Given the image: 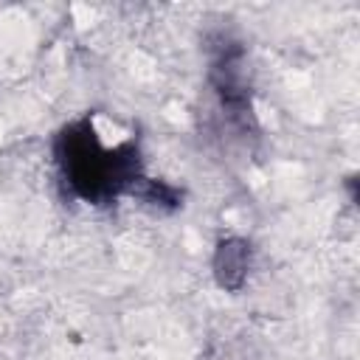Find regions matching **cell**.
Segmentation results:
<instances>
[{"label": "cell", "mask_w": 360, "mask_h": 360, "mask_svg": "<svg viewBox=\"0 0 360 360\" xmlns=\"http://www.w3.org/2000/svg\"><path fill=\"white\" fill-rule=\"evenodd\" d=\"M53 163L65 191L84 205H110L141 186L143 163L132 135L107 138L96 118L68 121L53 138Z\"/></svg>", "instance_id": "6da1fadb"}, {"label": "cell", "mask_w": 360, "mask_h": 360, "mask_svg": "<svg viewBox=\"0 0 360 360\" xmlns=\"http://www.w3.org/2000/svg\"><path fill=\"white\" fill-rule=\"evenodd\" d=\"M250 264L253 253L245 239H222L214 250V278L222 290H239L248 281Z\"/></svg>", "instance_id": "7a4b0ae2"}]
</instances>
